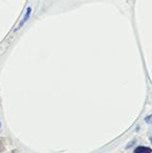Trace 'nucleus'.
Wrapping results in <instances>:
<instances>
[{
    "label": "nucleus",
    "instance_id": "obj_1",
    "mask_svg": "<svg viewBox=\"0 0 152 153\" xmlns=\"http://www.w3.org/2000/svg\"><path fill=\"white\" fill-rule=\"evenodd\" d=\"M31 12H33V10H31L30 6H28V7H27V10H26V13H25V16L23 17V19L20 21V24H19V26H18V29H19V28H21V27H22L23 25H24L25 23H26L27 21H28V19L30 18Z\"/></svg>",
    "mask_w": 152,
    "mask_h": 153
},
{
    "label": "nucleus",
    "instance_id": "obj_2",
    "mask_svg": "<svg viewBox=\"0 0 152 153\" xmlns=\"http://www.w3.org/2000/svg\"><path fill=\"white\" fill-rule=\"evenodd\" d=\"M134 153H152V149L145 146H139L134 149Z\"/></svg>",
    "mask_w": 152,
    "mask_h": 153
},
{
    "label": "nucleus",
    "instance_id": "obj_3",
    "mask_svg": "<svg viewBox=\"0 0 152 153\" xmlns=\"http://www.w3.org/2000/svg\"><path fill=\"white\" fill-rule=\"evenodd\" d=\"M150 141H151V142H152V137H150Z\"/></svg>",
    "mask_w": 152,
    "mask_h": 153
},
{
    "label": "nucleus",
    "instance_id": "obj_4",
    "mask_svg": "<svg viewBox=\"0 0 152 153\" xmlns=\"http://www.w3.org/2000/svg\"><path fill=\"white\" fill-rule=\"evenodd\" d=\"M0 127H1V122H0Z\"/></svg>",
    "mask_w": 152,
    "mask_h": 153
}]
</instances>
